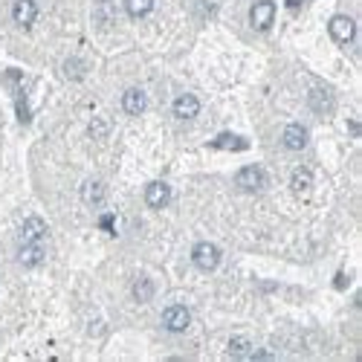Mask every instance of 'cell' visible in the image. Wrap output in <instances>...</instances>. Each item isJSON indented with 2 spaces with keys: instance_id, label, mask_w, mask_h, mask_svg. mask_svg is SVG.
I'll return each instance as SVG.
<instances>
[{
  "instance_id": "1",
  "label": "cell",
  "mask_w": 362,
  "mask_h": 362,
  "mask_svg": "<svg viewBox=\"0 0 362 362\" xmlns=\"http://www.w3.org/2000/svg\"><path fill=\"white\" fill-rule=\"evenodd\" d=\"M191 261H194V267H198V270L212 273V270H217V264H220V249L215 244H209V241H200V244L191 246Z\"/></svg>"
},
{
  "instance_id": "2",
  "label": "cell",
  "mask_w": 362,
  "mask_h": 362,
  "mask_svg": "<svg viewBox=\"0 0 362 362\" xmlns=\"http://www.w3.org/2000/svg\"><path fill=\"white\" fill-rule=\"evenodd\" d=\"M162 325L171 333H183L191 325V310L186 308V304H171V308L162 310Z\"/></svg>"
},
{
  "instance_id": "3",
  "label": "cell",
  "mask_w": 362,
  "mask_h": 362,
  "mask_svg": "<svg viewBox=\"0 0 362 362\" xmlns=\"http://www.w3.org/2000/svg\"><path fill=\"white\" fill-rule=\"evenodd\" d=\"M328 32L337 44H351V41L356 38V23L348 15H333L330 23H328Z\"/></svg>"
},
{
  "instance_id": "4",
  "label": "cell",
  "mask_w": 362,
  "mask_h": 362,
  "mask_svg": "<svg viewBox=\"0 0 362 362\" xmlns=\"http://www.w3.org/2000/svg\"><path fill=\"white\" fill-rule=\"evenodd\" d=\"M275 21V3L273 0H258V3L249 9V23L255 26L258 32H267Z\"/></svg>"
},
{
  "instance_id": "5",
  "label": "cell",
  "mask_w": 362,
  "mask_h": 362,
  "mask_svg": "<svg viewBox=\"0 0 362 362\" xmlns=\"http://www.w3.org/2000/svg\"><path fill=\"white\" fill-rule=\"evenodd\" d=\"M235 183H238L241 191H261L264 183H267V174H264L261 165H246L235 174Z\"/></svg>"
},
{
  "instance_id": "6",
  "label": "cell",
  "mask_w": 362,
  "mask_h": 362,
  "mask_svg": "<svg viewBox=\"0 0 362 362\" xmlns=\"http://www.w3.org/2000/svg\"><path fill=\"white\" fill-rule=\"evenodd\" d=\"M12 18H15L18 26L30 30V26L38 21V3H35V0H15V6H12Z\"/></svg>"
},
{
  "instance_id": "7",
  "label": "cell",
  "mask_w": 362,
  "mask_h": 362,
  "mask_svg": "<svg viewBox=\"0 0 362 362\" xmlns=\"http://www.w3.org/2000/svg\"><path fill=\"white\" fill-rule=\"evenodd\" d=\"M47 232H50V226L44 224V217H26L21 226V238H23V244H41L47 238Z\"/></svg>"
},
{
  "instance_id": "8",
  "label": "cell",
  "mask_w": 362,
  "mask_h": 362,
  "mask_svg": "<svg viewBox=\"0 0 362 362\" xmlns=\"http://www.w3.org/2000/svg\"><path fill=\"white\" fill-rule=\"evenodd\" d=\"M145 107H148V96L139 90V87H131V90H125L122 93V110L128 116H139V114H145Z\"/></svg>"
},
{
  "instance_id": "9",
  "label": "cell",
  "mask_w": 362,
  "mask_h": 362,
  "mask_svg": "<svg viewBox=\"0 0 362 362\" xmlns=\"http://www.w3.org/2000/svg\"><path fill=\"white\" fill-rule=\"evenodd\" d=\"M171 200V189L162 183V180H154V183H148L145 186V203L151 209H162V206H169Z\"/></svg>"
},
{
  "instance_id": "10",
  "label": "cell",
  "mask_w": 362,
  "mask_h": 362,
  "mask_svg": "<svg viewBox=\"0 0 362 362\" xmlns=\"http://www.w3.org/2000/svg\"><path fill=\"white\" fill-rule=\"evenodd\" d=\"M171 110H174L177 119H194L200 114V99H198V96H191V93H183V96H177V99H174Z\"/></svg>"
},
{
  "instance_id": "11",
  "label": "cell",
  "mask_w": 362,
  "mask_h": 362,
  "mask_svg": "<svg viewBox=\"0 0 362 362\" xmlns=\"http://www.w3.org/2000/svg\"><path fill=\"white\" fill-rule=\"evenodd\" d=\"M290 189H293V194H299V198L310 194V189H313V171L308 169V165H299V169H293V174H290Z\"/></svg>"
},
{
  "instance_id": "12",
  "label": "cell",
  "mask_w": 362,
  "mask_h": 362,
  "mask_svg": "<svg viewBox=\"0 0 362 362\" xmlns=\"http://www.w3.org/2000/svg\"><path fill=\"white\" fill-rule=\"evenodd\" d=\"M281 142H284V148H290V151H301L304 145H308V128H304V125H296V122L287 125Z\"/></svg>"
},
{
  "instance_id": "13",
  "label": "cell",
  "mask_w": 362,
  "mask_h": 362,
  "mask_svg": "<svg viewBox=\"0 0 362 362\" xmlns=\"http://www.w3.org/2000/svg\"><path fill=\"white\" fill-rule=\"evenodd\" d=\"M107 198V189L102 180H87L85 186H81V200H85L87 206H102Z\"/></svg>"
},
{
  "instance_id": "14",
  "label": "cell",
  "mask_w": 362,
  "mask_h": 362,
  "mask_svg": "<svg viewBox=\"0 0 362 362\" xmlns=\"http://www.w3.org/2000/svg\"><path fill=\"white\" fill-rule=\"evenodd\" d=\"M41 261H44V246H41V244H23L18 249V264H21V267L32 270V267H38Z\"/></svg>"
},
{
  "instance_id": "15",
  "label": "cell",
  "mask_w": 362,
  "mask_h": 362,
  "mask_svg": "<svg viewBox=\"0 0 362 362\" xmlns=\"http://www.w3.org/2000/svg\"><path fill=\"white\" fill-rule=\"evenodd\" d=\"M116 23V6L110 3V0H99L96 3V26H102V30H107V26Z\"/></svg>"
},
{
  "instance_id": "16",
  "label": "cell",
  "mask_w": 362,
  "mask_h": 362,
  "mask_svg": "<svg viewBox=\"0 0 362 362\" xmlns=\"http://www.w3.org/2000/svg\"><path fill=\"white\" fill-rule=\"evenodd\" d=\"M209 145H212V148H229V151H244V148H246V139L232 136V134H220V136L212 139Z\"/></svg>"
},
{
  "instance_id": "17",
  "label": "cell",
  "mask_w": 362,
  "mask_h": 362,
  "mask_svg": "<svg viewBox=\"0 0 362 362\" xmlns=\"http://www.w3.org/2000/svg\"><path fill=\"white\" fill-rule=\"evenodd\" d=\"M125 9H128L131 18H145L154 9V0H125Z\"/></svg>"
},
{
  "instance_id": "18",
  "label": "cell",
  "mask_w": 362,
  "mask_h": 362,
  "mask_svg": "<svg viewBox=\"0 0 362 362\" xmlns=\"http://www.w3.org/2000/svg\"><path fill=\"white\" fill-rule=\"evenodd\" d=\"M131 293L136 301H151V296H154V284L148 281V278H136L134 287H131Z\"/></svg>"
},
{
  "instance_id": "19",
  "label": "cell",
  "mask_w": 362,
  "mask_h": 362,
  "mask_svg": "<svg viewBox=\"0 0 362 362\" xmlns=\"http://www.w3.org/2000/svg\"><path fill=\"white\" fill-rule=\"evenodd\" d=\"M310 107H313V110H319V114H325V110L330 107V96H328L322 87L313 90V93H310Z\"/></svg>"
},
{
  "instance_id": "20",
  "label": "cell",
  "mask_w": 362,
  "mask_h": 362,
  "mask_svg": "<svg viewBox=\"0 0 362 362\" xmlns=\"http://www.w3.org/2000/svg\"><path fill=\"white\" fill-rule=\"evenodd\" d=\"M229 356H249V339L246 337H232L229 339Z\"/></svg>"
},
{
  "instance_id": "21",
  "label": "cell",
  "mask_w": 362,
  "mask_h": 362,
  "mask_svg": "<svg viewBox=\"0 0 362 362\" xmlns=\"http://www.w3.org/2000/svg\"><path fill=\"white\" fill-rule=\"evenodd\" d=\"M85 70H87V67H85V61H78V58H70V61L64 64V73H67V78H73V81L85 76Z\"/></svg>"
},
{
  "instance_id": "22",
  "label": "cell",
  "mask_w": 362,
  "mask_h": 362,
  "mask_svg": "<svg viewBox=\"0 0 362 362\" xmlns=\"http://www.w3.org/2000/svg\"><path fill=\"white\" fill-rule=\"evenodd\" d=\"M110 134V122L107 119H93L90 122V136L93 139H105Z\"/></svg>"
},
{
  "instance_id": "23",
  "label": "cell",
  "mask_w": 362,
  "mask_h": 362,
  "mask_svg": "<svg viewBox=\"0 0 362 362\" xmlns=\"http://www.w3.org/2000/svg\"><path fill=\"white\" fill-rule=\"evenodd\" d=\"M304 3H308V0H287V9H290V12H296V9L304 6Z\"/></svg>"
}]
</instances>
